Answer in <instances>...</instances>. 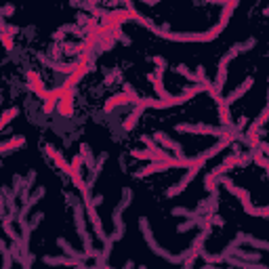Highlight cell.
I'll use <instances>...</instances> for the list:
<instances>
[{
	"label": "cell",
	"mask_w": 269,
	"mask_h": 269,
	"mask_svg": "<svg viewBox=\"0 0 269 269\" xmlns=\"http://www.w3.org/2000/svg\"><path fill=\"white\" fill-rule=\"evenodd\" d=\"M238 9V3L236 0H229V3L223 5V13H221V19H219V24L213 26L208 32H189V34H181V32H170V30H164V28H158L151 21L149 28L153 34H158L160 38L164 40H170V42H213L223 30H225V26L229 24V19L234 15V11Z\"/></svg>",
	"instance_id": "cell-1"
},
{
	"label": "cell",
	"mask_w": 269,
	"mask_h": 269,
	"mask_svg": "<svg viewBox=\"0 0 269 269\" xmlns=\"http://www.w3.org/2000/svg\"><path fill=\"white\" fill-rule=\"evenodd\" d=\"M202 91H204V86L196 84V86H189L185 93H181V95H168L166 99H153V97L139 99V103L134 105V109H132V116H134V118H141V114H143L147 107H151V109H168V107H175V105H183L185 101L194 99V97L200 95Z\"/></svg>",
	"instance_id": "cell-2"
},
{
	"label": "cell",
	"mask_w": 269,
	"mask_h": 269,
	"mask_svg": "<svg viewBox=\"0 0 269 269\" xmlns=\"http://www.w3.org/2000/svg\"><path fill=\"white\" fill-rule=\"evenodd\" d=\"M139 227H141V234H143V238H145V242H147V246L151 248V253H156L160 259H166L168 263H185L187 261V257H189V253H181V255H170L168 251H164L162 246L156 242V238H153V234H151V227H149V221L145 219V217H141V221H139Z\"/></svg>",
	"instance_id": "cell-3"
},
{
	"label": "cell",
	"mask_w": 269,
	"mask_h": 269,
	"mask_svg": "<svg viewBox=\"0 0 269 269\" xmlns=\"http://www.w3.org/2000/svg\"><path fill=\"white\" fill-rule=\"evenodd\" d=\"M206 162H208V160H206V158H204V156H202V153H200V156H196V158H194V162H191V166L187 168V175H185V177H183V179H181V181H179L177 185L168 187V189H166V196H168V198H175V196H179L181 191H185V187H187V185H189V183L194 181V179L198 177L200 168L204 166Z\"/></svg>",
	"instance_id": "cell-4"
},
{
	"label": "cell",
	"mask_w": 269,
	"mask_h": 269,
	"mask_svg": "<svg viewBox=\"0 0 269 269\" xmlns=\"http://www.w3.org/2000/svg\"><path fill=\"white\" fill-rule=\"evenodd\" d=\"M202 86H204V91L215 99V103H217V107H219V118H221V124L223 126H232L234 124V120H232V111H229V105H227V101H225V97H223L217 88H215V82H210V80H204L202 82Z\"/></svg>",
	"instance_id": "cell-5"
},
{
	"label": "cell",
	"mask_w": 269,
	"mask_h": 269,
	"mask_svg": "<svg viewBox=\"0 0 269 269\" xmlns=\"http://www.w3.org/2000/svg\"><path fill=\"white\" fill-rule=\"evenodd\" d=\"M194 162V158H170L166 162H149L145 168H141L134 177H147V175H153V172H162L166 168H189Z\"/></svg>",
	"instance_id": "cell-6"
},
{
	"label": "cell",
	"mask_w": 269,
	"mask_h": 269,
	"mask_svg": "<svg viewBox=\"0 0 269 269\" xmlns=\"http://www.w3.org/2000/svg\"><path fill=\"white\" fill-rule=\"evenodd\" d=\"M84 204H74V219H76V229H78V236H80V240L84 242V248H86V253H93L95 248H93V242H91V236H88V232H86V223H84Z\"/></svg>",
	"instance_id": "cell-7"
},
{
	"label": "cell",
	"mask_w": 269,
	"mask_h": 269,
	"mask_svg": "<svg viewBox=\"0 0 269 269\" xmlns=\"http://www.w3.org/2000/svg\"><path fill=\"white\" fill-rule=\"evenodd\" d=\"M44 194H47V189H44V187H38L32 196H30V200L26 202V204H24V208H21L19 210V215H17V223H19V225H21V232H24V229H30V223H28V215H30V210L38 204V202L44 198Z\"/></svg>",
	"instance_id": "cell-8"
},
{
	"label": "cell",
	"mask_w": 269,
	"mask_h": 269,
	"mask_svg": "<svg viewBox=\"0 0 269 269\" xmlns=\"http://www.w3.org/2000/svg\"><path fill=\"white\" fill-rule=\"evenodd\" d=\"M177 132H187V134H213V137H223L225 130H221L217 126H210V124H177L175 126Z\"/></svg>",
	"instance_id": "cell-9"
},
{
	"label": "cell",
	"mask_w": 269,
	"mask_h": 269,
	"mask_svg": "<svg viewBox=\"0 0 269 269\" xmlns=\"http://www.w3.org/2000/svg\"><path fill=\"white\" fill-rule=\"evenodd\" d=\"M128 19H132V15H130V11L128 9H118V11H109V13H105V17L101 19L103 21V28L107 30V32H114V30H118L124 21H128Z\"/></svg>",
	"instance_id": "cell-10"
},
{
	"label": "cell",
	"mask_w": 269,
	"mask_h": 269,
	"mask_svg": "<svg viewBox=\"0 0 269 269\" xmlns=\"http://www.w3.org/2000/svg\"><path fill=\"white\" fill-rule=\"evenodd\" d=\"M130 156L134 160H149V162H166V160L172 158V156H168L160 147H156V149H130Z\"/></svg>",
	"instance_id": "cell-11"
},
{
	"label": "cell",
	"mask_w": 269,
	"mask_h": 269,
	"mask_svg": "<svg viewBox=\"0 0 269 269\" xmlns=\"http://www.w3.org/2000/svg\"><path fill=\"white\" fill-rule=\"evenodd\" d=\"M219 181H221V185L223 187H225L232 196H236L240 202H242V208H246V206H251V191L248 189H244V187H240V185H236L234 181H232V179H227V177H221L219 179Z\"/></svg>",
	"instance_id": "cell-12"
},
{
	"label": "cell",
	"mask_w": 269,
	"mask_h": 269,
	"mask_svg": "<svg viewBox=\"0 0 269 269\" xmlns=\"http://www.w3.org/2000/svg\"><path fill=\"white\" fill-rule=\"evenodd\" d=\"M139 95H137V91H134V93H120V95H114V97H111L105 105H103V111H105V114H109V111H114L118 105H126V103H134V105H137L139 103Z\"/></svg>",
	"instance_id": "cell-13"
},
{
	"label": "cell",
	"mask_w": 269,
	"mask_h": 269,
	"mask_svg": "<svg viewBox=\"0 0 269 269\" xmlns=\"http://www.w3.org/2000/svg\"><path fill=\"white\" fill-rule=\"evenodd\" d=\"M240 158H242V153H240V149L238 147H234V153H229L227 156V158L225 160H223L215 170H213V175L217 177V179H221L223 175H225V172H229L232 168H236L238 164H240Z\"/></svg>",
	"instance_id": "cell-14"
},
{
	"label": "cell",
	"mask_w": 269,
	"mask_h": 269,
	"mask_svg": "<svg viewBox=\"0 0 269 269\" xmlns=\"http://www.w3.org/2000/svg\"><path fill=\"white\" fill-rule=\"evenodd\" d=\"M153 139L158 141L164 149H170L177 158H183V145L179 143V141H175V139H170L166 132H162V130H158V132H153Z\"/></svg>",
	"instance_id": "cell-15"
},
{
	"label": "cell",
	"mask_w": 269,
	"mask_h": 269,
	"mask_svg": "<svg viewBox=\"0 0 269 269\" xmlns=\"http://www.w3.org/2000/svg\"><path fill=\"white\" fill-rule=\"evenodd\" d=\"M164 70H166V67H156L153 74H147V80L153 84V91H156V95H158V99H166L168 97L166 88H164V82H162Z\"/></svg>",
	"instance_id": "cell-16"
},
{
	"label": "cell",
	"mask_w": 269,
	"mask_h": 269,
	"mask_svg": "<svg viewBox=\"0 0 269 269\" xmlns=\"http://www.w3.org/2000/svg\"><path fill=\"white\" fill-rule=\"evenodd\" d=\"M57 111L61 118H72L74 116V91H67L63 99L57 103Z\"/></svg>",
	"instance_id": "cell-17"
},
{
	"label": "cell",
	"mask_w": 269,
	"mask_h": 269,
	"mask_svg": "<svg viewBox=\"0 0 269 269\" xmlns=\"http://www.w3.org/2000/svg\"><path fill=\"white\" fill-rule=\"evenodd\" d=\"M44 153L51 156L53 162L57 164V168H59L61 172H65V175H70V172H72V164H67V162H65V158L61 156V151H57L53 145H44Z\"/></svg>",
	"instance_id": "cell-18"
},
{
	"label": "cell",
	"mask_w": 269,
	"mask_h": 269,
	"mask_svg": "<svg viewBox=\"0 0 269 269\" xmlns=\"http://www.w3.org/2000/svg\"><path fill=\"white\" fill-rule=\"evenodd\" d=\"M28 86L34 91V95L36 97H42V99H47V88H44V84H42V80H40V76H38V72H34V70H30L28 72Z\"/></svg>",
	"instance_id": "cell-19"
},
{
	"label": "cell",
	"mask_w": 269,
	"mask_h": 269,
	"mask_svg": "<svg viewBox=\"0 0 269 269\" xmlns=\"http://www.w3.org/2000/svg\"><path fill=\"white\" fill-rule=\"evenodd\" d=\"M253 84H255V78H253V76H248V78H246V80H244V82H242L238 88H234V91H232V93L225 97L227 105H229V103H234V101H238L240 97H244V95H246V93H248L251 88H253Z\"/></svg>",
	"instance_id": "cell-20"
},
{
	"label": "cell",
	"mask_w": 269,
	"mask_h": 269,
	"mask_svg": "<svg viewBox=\"0 0 269 269\" xmlns=\"http://www.w3.org/2000/svg\"><path fill=\"white\" fill-rule=\"evenodd\" d=\"M130 200H132V189H130V187H124V189H122V200H120V204L114 208V223L122 221V213L128 208Z\"/></svg>",
	"instance_id": "cell-21"
},
{
	"label": "cell",
	"mask_w": 269,
	"mask_h": 269,
	"mask_svg": "<svg viewBox=\"0 0 269 269\" xmlns=\"http://www.w3.org/2000/svg\"><path fill=\"white\" fill-rule=\"evenodd\" d=\"M244 141L248 143L251 149H259L261 141H259V124H257V122H253V124L248 126V130H246V134H244Z\"/></svg>",
	"instance_id": "cell-22"
},
{
	"label": "cell",
	"mask_w": 269,
	"mask_h": 269,
	"mask_svg": "<svg viewBox=\"0 0 269 269\" xmlns=\"http://www.w3.org/2000/svg\"><path fill=\"white\" fill-rule=\"evenodd\" d=\"M57 246L63 251L65 257H72V259H78V261H86V257H84L82 253H76V251H74V246H72L70 242H67L65 238H59V240H57Z\"/></svg>",
	"instance_id": "cell-23"
},
{
	"label": "cell",
	"mask_w": 269,
	"mask_h": 269,
	"mask_svg": "<svg viewBox=\"0 0 269 269\" xmlns=\"http://www.w3.org/2000/svg\"><path fill=\"white\" fill-rule=\"evenodd\" d=\"M24 145H26V137H24V134H15V137H11L9 141H5L3 145H0V151L9 153V151H13L17 147H24Z\"/></svg>",
	"instance_id": "cell-24"
},
{
	"label": "cell",
	"mask_w": 269,
	"mask_h": 269,
	"mask_svg": "<svg viewBox=\"0 0 269 269\" xmlns=\"http://www.w3.org/2000/svg\"><path fill=\"white\" fill-rule=\"evenodd\" d=\"M42 261H44V265H55V267H59V265H74V267H78L82 263V261L72 259V257H44Z\"/></svg>",
	"instance_id": "cell-25"
},
{
	"label": "cell",
	"mask_w": 269,
	"mask_h": 269,
	"mask_svg": "<svg viewBox=\"0 0 269 269\" xmlns=\"http://www.w3.org/2000/svg\"><path fill=\"white\" fill-rule=\"evenodd\" d=\"M88 70H91V67H88L86 63H82V61H80V63L76 65V70H74V74H72L70 78L65 80V84H70V86L74 88V86H76V84H78V82H80V80L84 78V74H86Z\"/></svg>",
	"instance_id": "cell-26"
},
{
	"label": "cell",
	"mask_w": 269,
	"mask_h": 269,
	"mask_svg": "<svg viewBox=\"0 0 269 269\" xmlns=\"http://www.w3.org/2000/svg\"><path fill=\"white\" fill-rule=\"evenodd\" d=\"M240 236H242V244H248V246H253V248H259V251H269V242L257 240V238H253V236H248V234H240Z\"/></svg>",
	"instance_id": "cell-27"
},
{
	"label": "cell",
	"mask_w": 269,
	"mask_h": 269,
	"mask_svg": "<svg viewBox=\"0 0 269 269\" xmlns=\"http://www.w3.org/2000/svg\"><path fill=\"white\" fill-rule=\"evenodd\" d=\"M0 38H3V44L7 51H13V34L9 32V26L5 24V19H0Z\"/></svg>",
	"instance_id": "cell-28"
},
{
	"label": "cell",
	"mask_w": 269,
	"mask_h": 269,
	"mask_svg": "<svg viewBox=\"0 0 269 269\" xmlns=\"http://www.w3.org/2000/svg\"><path fill=\"white\" fill-rule=\"evenodd\" d=\"M105 160H107V153L103 151V153L99 156V158H97V164H95V168L91 170V179H88V181H86V185H88V187H91V185L97 181V177H99V172H101V168H103Z\"/></svg>",
	"instance_id": "cell-29"
},
{
	"label": "cell",
	"mask_w": 269,
	"mask_h": 269,
	"mask_svg": "<svg viewBox=\"0 0 269 269\" xmlns=\"http://www.w3.org/2000/svg\"><path fill=\"white\" fill-rule=\"evenodd\" d=\"M80 156H82V160H84V164L88 166V168H95V158H93V153H91V147H88V143H80Z\"/></svg>",
	"instance_id": "cell-30"
},
{
	"label": "cell",
	"mask_w": 269,
	"mask_h": 269,
	"mask_svg": "<svg viewBox=\"0 0 269 269\" xmlns=\"http://www.w3.org/2000/svg\"><path fill=\"white\" fill-rule=\"evenodd\" d=\"M236 259L240 261H246V263H259L261 261V255L259 253H246V251H236Z\"/></svg>",
	"instance_id": "cell-31"
},
{
	"label": "cell",
	"mask_w": 269,
	"mask_h": 269,
	"mask_svg": "<svg viewBox=\"0 0 269 269\" xmlns=\"http://www.w3.org/2000/svg\"><path fill=\"white\" fill-rule=\"evenodd\" d=\"M246 215H251V217H269V206H246L244 208Z\"/></svg>",
	"instance_id": "cell-32"
},
{
	"label": "cell",
	"mask_w": 269,
	"mask_h": 269,
	"mask_svg": "<svg viewBox=\"0 0 269 269\" xmlns=\"http://www.w3.org/2000/svg\"><path fill=\"white\" fill-rule=\"evenodd\" d=\"M217 185H219V179H217L213 172H208V175L204 177V187H206V191L217 194Z\"/></svg>",
	"instance_id": "cell-33"
},
{
	"label": "cell",
	"mask_w": 269,
	"mask_h": 269,
	"mask_svg": "<svg viewBox=\"0 0 269 269\" xmlns=\"http://www.w3.org/2000/svg\"><path fill=\"white\" fill-rule=\"evenodd\" d=\"M17 114H19V109H17V107L7 109V111H5V116H3V120H0V128H7V124H9Z\"/></svg>",
	"instance_id": "cell-34"
},
{
	"label": "cell",
	"mask_w": 269,
	"mask_h": 269,
	"mask_svg": "<svg viewBox=\"0 0 269 269\" xmlns=\"http://www.w3.org/2000/svg\"><path fill=\"white\" fill-rule=\"evenodd\" d=\"M114 225H116V229H114V234H111V238H109L111 244L122 240V236H124V221H118V223H114Z\"/></svg>",
	"instance_id": "cell-35"
},
{
	"label": "cell",
	"mask_w": 269,
	"mask_h": 269,
	"mask_svg": "<svg viewBox=\"0 0 269 269\" xmlns=\"http://www.w3.org/2000/svg\"><path fill=\"white\" fill-rule=\"evenodd\" d=\"M114 36H111V34H105V36H101L99 38V47H101V51H109L111 47H114Z\"/></svg>",
	"instance_id": "cell-36"
},
{
	"label": "cell",
	"mask_w": 269,
	"mask_h": 269,
	"mask_svg": "<svg viewBox=\"0 0 269 269\" xmlns=\"http://www.w3.org/2000/svg\"><path fill=\"white\" fill-rule=\"evenodd\" d=\"M198 221H200V217H194V219H189V221L181 223V225L177 227V232H179V234H185V232H189L191 227H196V225H198Z\"/></svg>",
	"instance_id": "cell-37"
},
{
	"label": "cell",
	"mask_w": 269,
	"mask_h": 269,
	"mask_svg": "<svg viewBox=\"0 0 269 269\" xmlns=\"http://www.w3.org/2000/svg\"><path fill=\"white\" fill-rule=\"evenodd\" d=\"M177 74H181V76H185V78H187V80H191V82H198L196 74L187 70V65H177Z\"/></svg>",
	"instance_id": "cell-38"
},
{
	"label": "cell",
	"mask_w": 269,
	"mask_h": 269,
	"mask_svg": "<svg viewBox=\"0 0 269 269\" xmlns=\"http://www.w3.org/2000/svg\"><path fill=\"white\" fill-rule=\"evenodd\" d=\"M172 215H175V217H189V219L198 217L196 210H189V208H183V206H177V208L172 210Z\"/></svg>",
	"instance_id": "cell-39"
},
{
	"label": "cell",
	"mask_w": 269,
	"mask_h": 269,
	"mask_svg": "<svg viewBox=\"0 0 269 269\" xmlns=\"http://www.w3.org/2000/svg\"><path fill=\"white\" fill-rule=\"evenodd\" d=\"M259 126H263V124H267L269 122V101H267V105H265V109L261 111V114H259V118L255 120Z\"/></svg>",
	"instance_id": "cell-40"
},
{
	"label": "cell",
	"mask_w": 269,
	"mask_h": 269,
	"mask_svg": "<svg viewBox=\"0 0 269 269\" xmlns=\"http://www.w3.org/2000/svg\"><path fill=\"white\" fill-rule=\"evenodd\" d=\"M55 109H57V101H51V99L44 101V105H42V111H44V114H53Z\"/></svg>",
	"instance_id": "cell-41"
},
{
	"label": "cell",
	"mask_w": 269,
	"mask_h": 269,
	"mask_svg": "<svg viewBox=\"0 0 269 269\" xmlns=\"http://www.w3.org/2000/svg\"><path fill=\"white\" fill-rule=\"evenodd\" d=\"M134 124H137V118H134V116L130 114V116H128V118L124 120V124H122V128H124L126 132H128V130H132V128H134Z\"/></svg>",
	"instance_id": "cell-42"
},
{
	"label": "cell",
	"mask_w": 269,
	"mask_h": 269,
	"mask_svg": "<svg viewBox=\"0 0 269 269\" xmlns=\"http://www.w3.org/2000/svg\"><path fill=\"white\" fill-rule=\"evenodd\" d=\"M42 219H44V215H42V213H38V215H34V217H32V221H30V232H34V229L40 225V221H42Z\"/></svg>",
	"instance_id": "cell-43"
},
{
	"label": "cell",
	"mask_w": 269,
	"mask_h": 269,
	"mask_svg": "<svg viewBox=\"0 0 269 269\" xmlns=\"http://www.w3.org/2000/svg\"><path fill=\"white\" fill-rule=\"evenodd\" d=\"M196 78H198V82H200V84L204 82V80H208V78H206V70H204V65H200V67H198V72H196Z\"/></svg>",
	"instance_id": "cell-44"
},
{
	"label": "cell",
	"mask_w": 269,
	"mask_h": 269,
	"mask_svg": "<svg viewBox=\"0 0 269 269\" xmlns=\"http://www.w3.org/2000/svg\"><path fill=\"white\" fill-rule=\"evenodd\" d=\"M32 263H34V255H28L24 265H21V269H32Z\"/></svg>",
	"instance_id": "cell-45"
},
{
	"label": "cell",
	"mask_w": 269,
	"mask_h": 269,
	"mask_svg": "<svg viewBox=\"0 0 269 269\" xmlns=\"http://www.w3.org/2000/svg\"><path fill=\"white\" fill-rule=\"evenodd\" d=\"M143 143L147 145V149H156V147H158V145H156V141L149 139V137H143Z\"/></svg>",
	"instance_id": "cell-46"
},
{
	"label": "cell",
	"mask_w": 269,
	"mask_h": 269,
	"mask_svg": "<svg viewBox=\"0 0 269 269\" xmlns=\"http://www.w3.org/2000/svg\"><path fill=\"white\" fill-rule=\"evenodd\" d=\"M213 225H219V227H223V225H225V221H223L219 215H213Z\"/></svg>",
	"instance_id": "cell-47"
},
{
	"label": "cell",
	"mask_w": 269,
	"mask_h": 269,
	"mask_svg": "<svg viewBox=\"0 0 269 269\" xmlns=\"http://www.w3.org/2000/svg\"><path fill=\"white\" fill-rule=\"evenodd\" d=\"M156 65H158V67H166V61H164V57H153L151 59Z\"/></svg>",
	"instance_id": "cell-48"
},
{
	"label": "cell",
	"mask_w": 269,
	"mask_h": 269,
	"mask_svg": "<svg viewBox=\"0 0 269 269\" xmlns=\"http://www.w3.org/2000/svg\"><path fill=\"white\" fill-rule=\"evenodd\" d=\"M251 160H253V153H251V156H242V158H240V166H246Z\"/></svg>",
	"instance_id": "cell-49"
},
{
	"label": "cell",
	"mask_w": 269,
	"mask_h": 269,
	"mask_svg": "<svg viewBox=\"0 0 269 269\" xmlns=\"http://www.w3.org/2000/svg\"><path fill=\"white\" fill-rule=\"evenodd\" d=\"M13 11H15V9L9 5V7H5V9H3V15H13Z\"/></svg>",
	"instance_id": "cell-50"
},
{
	"label": "cell",
	"mask_w": 269,
	"mask_h": 269,
	"mask_svg": "<svg viewBox=\"0 0 269 269\" xmlns=\"http://www.w3.org/2000/svg\"><path fill=\"white\" fill-rule=\"evenodd\" d=\"M101 202H103V196H97V198H93V204H95V206H99Z\"/></svg>",
	"instance_id": "cell-51"
},
{
	"label": "cell",
	"mask_w": 269,
	"mask_h": 269,
	"mask_svg": "<svg viewBox=\"0 0 269 269\" xmlns=\"http://www.w3.org/2000/svg\"><path fill=\"white\" fill-rule=\"evenodd\" d=\"M124 93H134V91H132V86H130V84H124Z\"/></svg>",
	"instance_id": "cell-52"
},
{
	"label": "cell",
	"mask_w": 269,
	"mask_h": 269,
	"mask_svg": "<svg viewBox=\"0 0 269 269\" xmlns=\"http://www.w3.org/2000/svg\"><path fill=\"white\" fill-rule=\"evenodd\" d=\"M244 124H246V118H244V116H242V118H240V122H238V126H240V128H242V126H244Z\"/></svg>",
	"instance_id": "cell-53"
},
{
	"label": "cell",
	"mask_w": 269,
	"mask_h": 269,
	"mask_svg": "<svg viewBox=\"0 0 269 269\" xmlns=\"http://www.w3.org/2000/svg\"><path fill=\"white\" fill-rule=\"evenodd\" d=\"M124 269H132V261H126V263H124Z\"/></svg>",
	"instance_id": "cell-54"
},
{
	"label": "cell",
	"mask_w": 269,
	"mask_h": 269,
	"mask_svg": "<svg viewBox=\"0 0 269 269\" xmlns=\"http://www.w3.org/2000/svg\"><path fill=\"white\" fill-rule=\"evenodd\" d=\"M101 269H114V267H109V265L105 263V265H101Z\"/></svg>",
	"instance_id": "cell-55"
},
{
	"label": "cell",
	"mask_w": 269,
	"mask_h": 269,
	"mask_svg": "<svg viewBox=\"0 0 269 269\" xmlns=\"http://www.w3.org/2000/svg\"><path fill=\"white\" fill-rule=\"evenodd\" d=\"M265 15H269V7H267V9H265Z\"/></svg>",
	"instance_id": "cell-56"
},
{
	"label": "cell",
	"mask_w": 269,
	"mask_h": 269,
	"mask_svg": "<svg viewBox=\"0 0 269 269\" xmlns=\"http://www.w3.org/2000/svg\"><path fill=\"white\" fill-rule=\"evenodd\" d=\"M139 269H147V267H145V265H141V267H139Z\"/></svg>",
	"instance_id": "cell-57"
},
{
	"label": "cell",
	"mask_w": 269,
	"mask_h": 269,
	"mask_svg": "<svg viewBox=\"0 0 269 269\" xmlns=\"http://www.w3.org/2000/svg\"><path fill=\"white\" fill-rule=\"evenodd\" d=\"M213 269H217V267H213Z\"/></svg>",
	"instance_id": "cell-58"
}]
</instances>
